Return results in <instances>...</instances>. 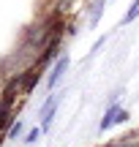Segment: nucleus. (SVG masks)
Returning a JSON list of instances; mask_svg holds the SVG:
<instances>
[{"label": "nucleus", "instance_id": "nucleus-1", "mask_svg": "<svg viewBox=\"0 0 139 147\" xmlns=\"http://www.w3.org/2000/svg\"><path fill=\"white\" fill-rule=\"evenodd\" d=\"M57 106H60V95H57V93H49V98L44 101V104H41V109H38V120H41V131H44V134L52 128Z\"/></svg>", "mask_w": 139, "mask_h": 147}, {"label": "nucleus", "instance_id": "nucleus-2", "mask_svg": "<svg viewBox=\"0 0 139 147\" xmlns=\"http://www.w3.org/2000/svg\"><path fill=\"white\" fill-rule=\"evenodd\" d=\"M44 74H47V71H41L38 65H33V63L19 71V76H22V98H27V95L36 90V84L44 79Z\"/></svg>", "mask_w": 139, "mask_h": 147}, {"label": "nucleus", "instance_id": "nucleus-3", "mask_svg": "<svg viewBox=\"0 0 139 147\" xmlns=\"http://www.w3.org/2000/svg\"><path fill=\"white\" fill-rule=\"evenodd\" d=\"M68 68H71V57L63 52V55H60V57L52 63V68H49V76H47V87H49V90H55V87H57V82L65 76V74H68Z\"/></svg>", "mask_w": 139, "mask_h": 147}, {"label": "nucleus", "instance_id": "nucleus-4", "mask_svg": "<svg viewBox=\"0 0 139 147\" xmlns=\"http://www.w3.org/2000/svg\"><path fill=\"white\" fill-rule=\"evenodd\" d=\"M14 120H16V117H14V104H8V101L0 98V134L8 131V125Z\"/></svg>", "mask_w": 139, "mask_h": 147}, {"label": "nucleus", "instance_id": "nucleus-5", "mask_svg": "<svg viewBox=\"0 0 139 147\" xmlns=\"http://www.w3.org/2000/svg\"><path fill=\"white\" fill-rule=\"evenodd\" d=\"M120 109H123V106H117V104H109V109L104 112V117H101V123H98V131H109V128L115 125V117L120 115Z\"/></svg>", "mask_w": 139, "mask_h": 147}, {"label": "nucleus", "instance_id": "nucleus-6", "mask_svg": "<svg viewBox=\"0 0 139 147\" xmlns=\"http://www.w3.org/2000/svg\"><path fill=\"white\" fill-rule=\"evenodd\" d=\"M98 147H139V136H136V134H128V136L109 139V142H104V144H98Z\"/></svg>", "mask_w": 139, "mask_h": 147}, {"label": "nucleus", "instance_id": "nucleus-7", "mask_svg": "<svg viewBox=\"0 0 139 147\" xmlns=\"http://www.w3.org/2000/svg\"><path fill=\"white\" fill-rule=\"evenodd\" d=\"M139 19V0H134V3L128 5V11L123 14V19H120V25H131V22Z\"/></svg>", "mask_w": 139, "mask_h": 147}, {"label": "nucleus", "instance_id": "nucleus-8", "mask_svg": "<svg viewBox=\"0 0 139 147\" xmlns=\"http://www.w3.org/2000/svg\"><path fill=\"white\" fill-rule=\"evenodd\" d=\"M22 131H25V123L16 117V120L8 125V131H5V139H19V136H22Z\"/></svg>", "mask_w": 139, "mask_h": 147}, {"label": "nucleus", "instance_id": "nucleus-9", "mask_svg": "<svg viewBox=\"0 0 139 147\" xmlns=\"http://www.w3.org/2000/svg\"><path fill=\"white\" fill-rule=\"evenodd\" d=\"M44 136V131H41V125H36V128H30V131L25 134V144H36L38 139Z\"/></svg>", "mask_w": 139, "mask_h": 147}, {"label": "nucleus", "instance_id": "nucleus-10", "mask_svg": "<svg viewBox=\"0 0 139 147\" xmlns=\"http://www.w3.org/2000/svg\"><path fill=\"white\" fill-rule=\"evenodd\" d=\"M128 117H131V115H128V109H120V115L115 117V125H123V123H128Z\"/></svg>", "mask_w": 139, "mask_h": 147}, {"label": "nucleus", "instance_id": "nucleus-11", "mask_svg": "<svg viewBox=\"0 0 139 147\" xmlns=\"http://www.w3.org/2000/svg\"><path fill=\"white\" fill-rule=\"evenodd\" d=\"M3 142H5V134H0V147H3Z\"/></svg>", "mask_w": 139, "mask_h": 147}]
</instances>
